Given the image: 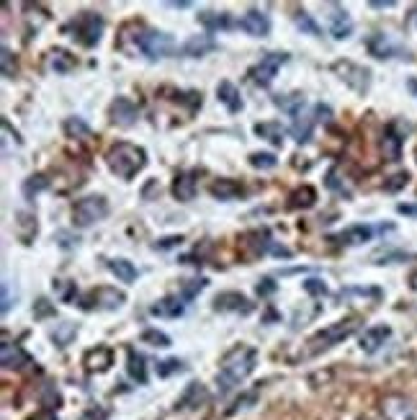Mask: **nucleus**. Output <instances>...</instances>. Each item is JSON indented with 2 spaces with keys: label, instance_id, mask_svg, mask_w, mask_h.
I'll use <instances>...</instances> for the list:
<instances>
[{
  "label": "nucleus",
  "instance_id": "f257e3e1",
  "mask_svg": "<svg viewBox=\"0 0 417 420\" xmlns=\"http://www.w3.org/2000/svg\"><path fill=\"white\" fill-rule=\"evenodd\" d=\"M122 49H126L132 57L139 54L144 60H163V57H170L175 52V39L165 31L139 26V29H134V34L124 31Z\"/></svg>",
  "mask_w": 417,
  "mask_h": 420
},
{
  "label": "nucleus",
  "instance_id": "f03ea898",
  "mask_svg": "<svg viewBox=\"0 0 417 420\" xmlns=\"http://www.w3.org/2000/svg\"><path fill=\"white\" fill-rule=\"evenodd\" d=\"M258 366V351L250 346H237L224 356L219 374H216V384H219V395H229L234 387H240Z\"/></svg>",
  "mask_w": 417,
  "mask_h": 420
},
{
  "label": "nucleus",
  "instance_id": "7ed1b4c3",
  "mask_svg": "<svg viewBox=\"0 0 417 420\" xmlns=\"http://www.w3.org/2000/svg\"><path fill=\"white\" fill-rule=\"evenodd\" d=\"M106 165L116 178L124 181H132L137 173H142L144 165H147V153L144 147L132 142H116L109 147L106 153Z\"/></svg>",
  "mask_w": 417,
  "mask_h": 420
},
{
  "label": "nucleus",
  "instance_id": "20e7f679",
  "mask_svg": "<svg viewBox=\"0 0 417 420\" xmlns=\"http://www.w3.org/2000/svg\"><path fill=\"white\" fill-rule=\"evenodd\" d=\"M358 328H361V322H358L356 318H350V320H340V322H335V325H330V328H325V330H319V333H315L312 338L306 340V356H317V353H322V351L333 349L337 343H343V340L350 338Z\"/></svg>",
  "mask_w": 417,
  "mask_h": 420
},
{
  "label": "nucleus",
  "instance_id": "39448f33",
  "mask_svg": "<svg viewBox=\"0 0 417 420\" xmlns=\"http://www.w3.org/2000/svg\"><path fill=\"white\" fill-rule=\"evenodd\" d=\"M103 29H106L103 16L93 13V10H82L80 16H75V19L67 23V29L65 31H67L78 44H82V47H95L103 36Z\"/></svg>",
  "mask_w": 417,
  "mask_h": 420
},
{
  "label": "nucleus",
  "instance_id": "423d86ee",
  "mask_svg": "<svg viewBox=\"0 0 417 420\" xmlns=\"http://www.w3.org/2000/svg\"><path fill=\"white\" fill-rule=\"evenodd\" d=\"M109 217V201L106 196H85L72 204V225L85 230Z\"/></svg>",
  "mask_w": 417,
  "mask_h": 420
},
{
  "label": "nucleus",
  "instance_id": "0eeeda50",
  "mask_svg": "<svg viewBox=\"0 0 417 420\" xmlns=\"http://www.w3.org/2000/svg\"><path fill=\"white\" fill-rule=\"evenodd\" d=\"M333 72H335L340 80L346 82L350 91H356L358 96H366L371 88V70L350 60H337L333 62Z\"/></svg>",
  "mask_w": 417,
  "mask_h": 420
},
{
  "label": "nucleus",
  "instance_id": "6e6552de",
  "mask_svg": "<svg viewBox=\"0 0 417 420\" xmlns=\"http://www.w3.org/2000/svg\"><path fill=\"white\" fill-rule=\"evenodd\" d=\"M286 62H289V54H286V52H268V54L260 57V62L255 65L253 70H250V75H253V80L258 82V85L268 88V85L275 80L281 65H286Z\"/></svg>",
  "mask_w": 417,
  "mask_h": 420
},
{
  "label": "nucleus",
  "instance_id": "1a4fd4ad",
  "mask_svg": "<svg viewBox=\"0 0 417 420\" xmlns=\"http://www.w3.org/2000/svg\"><path fill=\"white\" fill-rule=\"evenodd\" d=\"M126 302V294L119 291L116 287H98L88 291V297L82 302V309H116Z\"/></svg>",
  "mask_w": 417,
  "mask_h": 420
},
{
  "label": "nucleus",
  "instance_id": "9d476101",
  "mask_svg": "<svg viewBox=\"0 0 417 420\" xmlns=\"http://www.w3.org/2000/svg\"><path fill=\"white\" fill-rule=\"evenodd\" d=\"M109 119L116 126L129 129V126H134V124L139 122V106L132 98H126V96H116L111 101V106H109Z\"/></svg>",
  "mask_w": 417,
  "mask_h": 420
},
{
  "label": "nucleus",
  "instance_id": "9b49d317",
  "mask_svg": "<svg viewBox=\"0 0 417 420\" xmlns=\"http://www.w3.org/2000/svg\"><path fill=\"white\" fill-rule=\"evenodd\" d=\"M381 412L387 420H417V402L405 395H389L381 400Z\"/></svg>",
  "mask_w": 417,
  "mask_h": 420
},
{
  "label": "nucleus",
  "instance_id": "f8f14e48",
  "mask_svg": "<svg viewBox=\"0 0 417 420\" xmlns=\"http://www.w3.org/2000/svg\"><path fill=\"white\" fill-rule=\"evenodd\" d=\"M368 52H371L374 57H379V60H392V57H405V54H407V52L402 49V44L394 41L389 34H384V31H379V34H374V36L368 39Z\"/></svg>",
  "mask_w": 417,
  "mask_h": 420
},
{
  "label": "nucleus",
  "instance_id": "ddd939ff",
  "mask_svg": "<svg viewBox=\"0 0 417 420\" xmlns=\"http://www.w3.org/2000/svg\"><path fill=\"white\" fill-rule=\"evenodd\" d=\"M237 26H240L245 34H250V36H268V34H271V19H268V13L260 8L247 10Z\"/></svg>",
  "mask_w": 417,
  "mask_h": 420
},
{
  "label": "nucleus",
  "instance_id": "4468645a",
  "mask_svg": "<svg viewBox=\"0 0 417 420\" xmlns=\"http://www.w3.org/2000/svg\"><path fill=\"white\" fill-rule=\"evenodd\" d=\"M330 34H333V39L343 41L348 39L350 34H353V19H350V13H348L343 5H330Z\"/></svg>",
  "mask_w": 417,
  "mask_h": 420
},
{
  "label": "nucleus",
  "instance_id": "2eb2a0df",
  "mask_svg": "<svg viewBox=\"0 0 417 420\" xmlns=\"http://www.w3.org/2000/svg\"><path fill=\"white\" fill-rule=\"evenodd\" d=\"M214 309L216 312H243V315H247L253 309V302L240 291H222L214 299Z\"/></svg>",
  "mask_w": 417,
  "mask_h": 420
},
{
  "label": "nucleus",
  "instance_id": "dca6fc26",
  "mask_svg": "<svg viewBox=\"0 0 417 420\" xmlns=\"http://www.w3.org/2000/svg\"><path fill=\"white\" fill-rule=\"evenodd\" d=\"M216 98H219V103H224V106H227V111H229V113H240L245 109V101H243V96H240V88H237L234 82H229V80H222L219 85H216Z\"/></svg>",
  "mask_w": 417,
  "mask_h": 420
},
{
  "label": "nucleus",
  "instance_id": "f3484780",
  "mask_svg": "<svg viewBox=\"0 0 417 420\" xmlns=\"http://www.w3.org/2000/svg\"><path fill=\"white\" fill-rule=\"evenodd\" d=\"M392 338V328L389 325H374L361 335V351L363 353H376L387 340Z\"/></svg>",
  "mask_w": 417,
  "mask_h": 420
},
{
  "label": "nucleus",
  "instance_id": "a211bd4d",
  "mask_svg": "<svg viewBox=\"0 0 417 420\" xmlns=\"http://www.w3.org/2000/svg\"><path fill=\"white\" fill-rule=\"evenodd\" d=\"M209 194L216 199V201H234L245 194V188L240 181H232V178H219L209 186Z\"/></svg>",
  "mask_w": 417,
  "mask_h": 420
},
{
  "label": "nucleus",
  "instance_id": "6ab92c4d",
  "mask_svg": "<svg viewBox=\"0 0 417 420\" xmlns=\"http://www.w3.org/2000/svg\"><path fill=\"white\" fill-rule=\"evenodd\" d=\"M371 237H374V227L353 225V227H348V230H343L340 235H335L333 240L340 243L343 247H353V245H363V243H368Z\"/></svg>",
  "mask_w": 417,
  "mask_h": 420
},
{
  "label": "nucleus",
  "instance_id": "aec40b11",
  "mask_svg": "<svg viewBox=\"0 0 417 420\" xmlns=\"http://www.w3.org/2000/svg\"><path fill=\"white\" fill-rule=\"evenodd\" d=\"M185 302L183 297H165V299H160V302H155L153 307H150V312H153L155 318H181L185 312Z\"/></svg>",
  "mask_w": 417,
  "mask_h": 420
},
{
  "label": "nucleus",
  "instance_id": "412c9836",
  "mask_svg": "<svg viewBox=\"0 0 417 420\" xmlns=\"http://www.w3.org/2000/svg\"><path fill=\"white\" fill-rule=\"evenodd\" d=\"M196 173L194 170H185V173H178L173 181V196L178 201H194L196 199Z\"/></svg>",
  "mask_w": 417,
  "mask_h": 420
},
{
  "label": "nucleus",
  "instance_id": "4be33fe9",
  "mask_svg": "<svg viewBox=\"0 0 417 420\" xmlns=\"http://www.w3.org/2000/svg\"><path fill=\"white\" fill-rule=\"evenodd\" d=\"M0 359H3V366L5 369H21V366H26L31 364L29 353L21 349L19 343H3V349H0Z\"/></svg>",
  "mask_w": 417,
  "mask_h": 420
},
{
  "label": "nucleus",
  "instance_id": "5701e85b",
  "mask_svg": "<svg viewBox=\"0 0 417 420\" xmlns=\"http://www.w3.org/2000/svg\"><path fill=\"white\" fill-rule=\"evenodd\" d=\"M199 23L204 26L209 34H216V31H227L232 26V16L229 13H216V10H201L199 13Z\"/></svg>",
  "mask_w": 417,
  "mask_h": 420
},
{
  "label": "nucleus",
  "instance_id": "b1692460",
  "mask_svg": "<svg viewBox=\"0 0 417 420\" xmlns=\"http://www.w3.org/2000/svg\"><path fill=\"white\" fill-rule=\"evenodd\" d=\"M109 271H111L119 281H124V284H134L137 276H139V271H137L132 261H126V258H111V261H109Z\"/></svg>",
  "mask_w": 417,
  "mask_h": 420
},
{
  "label": "nucleus",
  "instance_id": "393cba45",
  "mask_svg": "<svg viewBox=\"0 0 417 420\" xmlns=\"http://www.w3.org/2000/svg\"><path fill=\"white\" fill-rule=\"evenodd\" d=\"M216 49V41L209 36V34H199V36H191V39L183 44V54L188 57H204L206 52Z\"/></svg>",
  "mask_w": 417,
  "mask_h": 420
},
{
  "label": "nucleus",
  "instance_id": "a878e982",
  "mask_svg": "<svg viewBox=\"0 0 417 420\" xmlns=\"http://www.w3.org/2000/svg\"><path fill=\"white\" fill-rule=\"evenodd\" d=\"M325 186L333 191V194L343 196V199H350V196H353V191H350V186H348V181H346V175L340 173V168H335V165L327 170Z\"/></svg>",
  "mask_w": 417,
  "mask_h": 420
},
{
  "label": "nucleus",
  "instance_id": "bb28decb",
  "mask_svg": "<svg viewBox=\"0 0 417 420\" xmlns=\"http://www.w3.org/2000/svg\"><path fill=\"white\" fill-rule=\"evenodd\" d=\"M275 106H281L291 119H299L306 106V98H304V93H289V96L275 98Z\"/></svg>",
  "mask_w": 417,
  "mask_h": 420
},
{
  "label": "nucleus",
  "instance_id": "cd10ccee",
  "mask_svg": "<svg viewBox=\"0 0 417 420\" xmlns=\"http://www.w3.org/2000/svg\"><path fill=\"white\" fill-rule=\"evenodd\" d=\"M381 153L387 160H399L402 157V137L394 132V126H389L381 137Z\"/></svg>",
  "mask_w": 417,
  "mask_h": 420
},
{
  "label": "nucleus",
  "instance_id": "c85d7f7f",
  "mask_svg": "<svg viewBox=\"0 0 417 420\" xmlns=\"http://www.w3.org/2000/svg\"><path fill=\"white\" fill-rule=\"evenodd\" d=\"M255 134L258 137H263V140H268L271 144H275V147H281L284 144V126L278 122H263V124H255Z\"/></svg>",
  "mask_w": 417,
  "mask_h": 420
},
{
  "label": "nucleus",
  "instance_id": "c756f323",
  "mask_svg": "<svg viewBox=\"0 0 417 420\" xmlns=\"http://www.w3.org/2000/svg\"><path fill=\"white\" fill-rule=\"evenodd\" d=\"M47 65H49L54 72H60V75H67V72L75 67V60H72L70 52L65 49H52L49 57H47Z\"/></svg>",
  "mask_w": 417,
  "mask_h": 420
},
{
  "label": "nucleus",
  "instance_id": "7c9ffc66",
  "mask_svg": "<svg viewBox=\"0 0 417 420\" xmlns=\"http://www.w3.org/2000/svg\"><path fill=\"white\" fill-rule=\"evenodd\" d=\"M312 126H315V116H306L302 113L299 119H294V126H291V134L299 144H306L312 140Z\"/></svg>",
  "mask_w": 417,
  "mask_h": 420
},
{
  "label": "nucleus",
  "instance_id": "2f4dec72",
  "mask_svg": "<svg viewBox=\"0 0 417 420\" xmlns=\"http://www.w3.org/2000/svg\"><path fill=\"white\" fill-rule=\"evenodd\" d=\"M317 201V191L312 186H302V188H296L294 194H291V201L289 206L291 209H309V206H315Z\"/></svg>",
  "mask_w": 417,
  "mask_h": 420
},
{
  "label": "nucleus",
  "instance_id": "473e14b6",
  "mask_svg": "<svg viewBox=\"0 0 417 420\" xmlns=\"http://www.w3.org/2000/svg\"><path fill=\"white\" fill-rule=\"evenodd\" d=\"M129 374H132V379H137L139 384L147 382V364H144V356L142 353H137L134 349H129Z\"/></svg>",
  "mask_w": 417,
  "mask_h": 420
},
{
  "label": "nucleus",
  "instance_id": "72a5a7b5",
  "mask_svg": "<svg viewBox=\"0 0 417 420\" xmlns=\"http://www.w3.org/2000/svg\"><path fill=\"white\" fill-rule=\"evenodd\" d=\"M47 186H49V178H47V175H41V173H36V175H31V178H26V184L21 186V191H23V196H26V199H34V196L41 194Z\"/></svg>",
  "mask_w": 417,
  "mask_h": 420
},
{
  "label": "nucleus",
  "instance_id": "f704fd0d",
  "mask_svg": "<svg viewBox=\"0 0 417 420\" xmlns=\"http://www.w3.org/2000/svg\"><path fill=\"white\" fill-rule=\"evenodd\" d=\"M65 132L70 134V137H78V140H88L91 137V126L82 122L80 116H70L65 122Z\"/></svg>",
  "mask_w": 417,
  "mask_h": 420
},
{
  "label": "nucleus",
  "instance_id": "c9c22d12",
  "mask_svg": "<svg viewBox=\"0 0 417 420\" xmlns=\"http://www.w3.org/2000/svg\"><path fill=\"white\" fill-rule=\"evenodd\" d=\"M296 26L302 34H309V36H322V29L317 26V21L306 13V10H299V16H296Z\"/></svg>",
  "mask_w": 417,
  "mask_h": 420
},
{
  "label": "nucleus",
  "instance_id": "e433bc0d",
  "mask_svg": "<svg viewBox=\"0 0 417 420\" xmlns=\"http://www.w3.org/2000/svg\"><path fill=\"white\" fill-rule=\"evenodd\" d=\"M250 165L258 168V170H271L278 165V157L273 153H253L250 155Z\"/></svg>",
  "mask_w": 417,
  "mask_h": 420
},
{
  "label": "nucleus",
  "instance_id": "4c0bfd02",
  "mask_svg": "<svg viewBox=\"0 0 417 420\" xmlns=\"http://www.w3.org/2000/svg\"><path fill=\"white\" fill-rule=\"evenodd\" d=\"M142 343H150V346H155V349H168V346H170V338L165 335L163 330L150 328L142 333Z\"/></svg>",
  "mask_w": 417,
  "mask_h": 420
},
{
  "label": "nucleus",
  "instance_id": "58836bf2",
  "mask_svg": "<svg viewBox=\"0 0 417 420\" xmlns=\"http://www.w3.org/2000/svg\"><path fill=\"white\" fill-rule=\"evenodd\" d=\"M75 333H78V328H75V325H70V322H62L60 328L52 333V340H54L57 346H67Z\"/></svg>",
  "mask_w": 417,
  "mask_h": 420
},
{
  "label": "nucleus",
  "instance_id": "ea45409f",
  "mask_svg": "<svg viewBox=\"0 0 417 420\" xmlns=\"http://www.w3.org/2000/svg\"><path fill=\"white\" fill-rule=\"evenodd\" d=\"M304 291L306 294H312V297H327V294H330V289H327V284L322 278H306Z\"/></svg>",
  "mask_w": 417,
  "mask_h": 420
},
{
  "label": "nucleus",
  "instance_id": "a19ab883",
  "mask_svg": "<svg viewBox=\"0 0 417 420\" xmlns=\"http://www.w3.org/2000/svg\"><path fill=\"white\" fill-rule=\"evenodd\" d=\"M16 305V289H10V278H3V315H8Z\"/></svg>",
  "mask_w": 417,
  "mask_h": 420
},
{
  "label": "nucleus",
  "instance_id": "79ce46f5",
  "mask_svg": "<svg viewBox=\"0 0 417 420\" xmlns=\"http://www.w3.org/2000/svg\"><path fill=\"white\" fill-rule=\"evenodd\" d=\"M206 287H209V281H206V278H194L191 284H185V287H183V294H181V297L188 302V299H194L199 291H204Z\"/></svg>",
  "mask_w": 417,
  "mask_h": 420
},
{
  "label": "nucleus",
  "instance_id": "37998d69",
  "mask_svg": "<svg viewBox=\"0 0 417 420\" xmlns=\"http://www.w3.org/2000/svg\"><path fill=\"white\" fill-rule=\"evenodd\" d=\"M181 369H183V364L178 359H168V361H160V364H157V374H160V377H168V374L181 371Z\"/></svg>",
  "mask_w": 417,
  "mask_h": 420
},
{
  "label": "nucleus",
  "instance_id": "c03bdc74",
  "mask_svg": "<svg viewBox=\"0 0 417 420\" xmlns=\"http://www.w3.org/2000/svg\"><path fill=\"white\" fill-rule=\"evenodd\" d=\"M0 57H3V75H5V78H13V72H16V62L10 60L8 47H3V54H0Z\"/></svg>",
  "mask_w": 417,
  "mask_h": 420
},
{
  "label": "nucleus",
  "instance_id": "a18cd8bd",
  "mask_svg": "<svg viewBox=\"0 0 417 420\" xmlns=\"http://www.w3.org/2000/svg\"><path fill=\"white\" fill-rule=\"evenodd\" d=\"M315 124H319V122H325V124H330V119H333V109H330V106H322V103H319V106H315Z\"/></svg>",
  "mask_w": 417,
  "mask_h": 420
},
{
  "label": "nucleus",
  "instance_id": "49530a36",
  "mask_svg": "<svg viewBox=\"0 0 417 420\" xmlns=\"http://www.w3.org/2000/svg\"><path fill=\"white\" fill-rule=\"evenodd\" d=\"M183 243L181 235H173V237H163V243H155V250H168V247H175Z\"/></svg>",
  "mask_w": 417,
  "mask_h": 420
},
{
  "label": "nucleus",
  "instance_id": "de8ad7c7",
  "mask_svg": "<svg viewBox=\"0 0 417 420\" xmlns=\"http://www.w3.org/2000/svg\"><path fill=\"white\" fill-rule=\"evenodd\" d=\"M106 418H109V410H103V408H91L80 420H106Z\"/></svg>",
  "mask_w": 417,
  "mask_h": 420
},
{
  "label": "nucleus",
  "instance_id": "09e8293b",
  "mask_svg": "<svg viewBox=\"0 0 417 420\" xmlns=\"http://www.w3.org/2000/svg\"><path fill=\"white\" fill-rule=\"evenodd\" d=\"M275 289V281L273 278H263L260 284H258V294H271Z\"/></svg>",
  "mask_w": 417,
  "mask_h": 420
},
{
  "label": "nucleus",
  "instance_id": "8fccbe9b",
  "mask_svg": "<svg viewBox=\"0 0 417 420\" xmlns=\"http://www.w3.org/2000/svg\"><path fill=\"white\" fill-rule=\"evenodd\" d=\"M397 212L399 214H407V217H417V204H399Z\"/></svg>",
  "mask_w": 417,
  "mask_h": 420
},
{
  "label": "nucleus",
  "instance_id": "3c124183",
  "mask_svg": "<svg viewBox=\"0 0 417 420\" xmlns=\"http://www.w3.org/2000/svg\"><path fill=\"white\" fill-rule=\"evenodd\" d=\"M392 5H394L392 0H384V3H381V0H374V3H371V8H392Z\"/></svg>",
  "mask_w": 417,
  "mask_h": 420
},
{
  "label": "nucleus",
  "instance_id": "603ef678",
  "mask_svg": "<svg viewBox=\"0 0 417 420\" xmlns=\"http://www.w3.org/2000/svg\"><path fill=\"white\" fill-rule=\"evenodd\" d=\"M409 23H412V26L417 29V5L412 8V13H409Z\"/></svg>",
  "mask_w": 417,
  "mask_h": 420
},
{
  "label": "nucleus",
  "instance_id": "864d4df0",
  "mask_svg": "<svg viewBox=\"0 0 417 420\" xmlns=\"http://www.w3.org/2000/svg\"><path fill=\"white\" fill-rule=\"evenodd\" d=\"M407 88H409V91H412V93H415V96H417V78H412V80L407 82Z\"/></svg>",
  "mask_w": 417,
  "mask_h": 420
},
{
  "label": "nucleus",
  "instance_id": "5fc2aeb1",
  "mask_svg": "<svg viewBox=\"0 0 417 420\" xmlns=\"http://www.w3.org/2000/svg\"><path fill=\"white\" fill-rule=\"evenodd\" d=\"M409 287H412V289L417 291V271L412 274V276H409Z\"/></svg>",
  "mask_w": 417,
  "mask_h": 420
}]
</instances>
